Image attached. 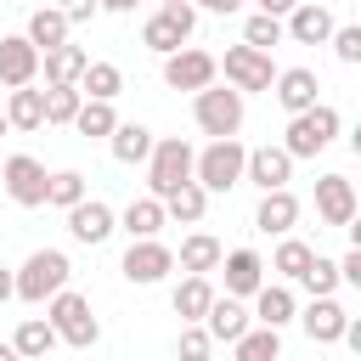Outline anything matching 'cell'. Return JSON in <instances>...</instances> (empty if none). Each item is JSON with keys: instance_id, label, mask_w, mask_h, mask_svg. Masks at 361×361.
<instances>
[{"instance_id": "11", "label": "cell", "mask_w": 361, "mask_h": 361, "mask_svg": "<svg viewBox=\"0 0 361 361\" xmlns=\"http://www.w3.org/2000/svg\"><path fill=\"white\" fill-rule=\"evenodd\" d=\"M214 73H220V62H214L209 51L175 45V51L164 56V85H169V90H203V85H209Z\"/></svg>"}, {"instance_id": "16", "label": "cell", "mask_w": 361, "mask_h": 361, "mask_svg": "<svg viewBox=\"0 0 361 361\" xmlns=\"http://www.w3.org/2000/svg\"><path fill=\"white\" fill-rule=\"evenodd\" d=\"M243 180H254L259 192L288 186V180H293V158H288V147H254V152L243 158Z\"/></svg>"}, {"instance_id": "34", "label": "cell", "mask_w": 361, "mask_h": 361, "mask_svg": "<svg viewBox=\"0 0 361 361\" xmlns=\"http://www.w3.org/2000/svg\"><path fill=\"white\" fill-rule=\"evenodd\" d=\"M310 254H316L310 243H299V237H288V231H282V243H276V254H271V271H276L282 282H299V276H305V265H310Z\"/></svg>"}, {"instance_id": "31", "label": "cell", "mask_w": 361, "mask_h": 361, "mask_svg": "<svg viewBox=\"0 0 361 361\" xmlns=\"http://www.w3.org/2000/svg\"><path fill=\"white\" fill-rule=\"evenodd\" d=\"M118 90H124V73H118V62H85V73H79V96L113 102Z\"/></svg>"}, {"instance_id": "26", "label": "cell", "mask_w": 361, "mask_h": 361, "mask_svg": "<svg viewBox=\"0 0 361 361\" xmlns=\"http://www.w3.org/2000/svg\"><path fill=\"white\" fill-rule=\"evenodd\" d=\"M209 299H214V288H209V276H203V271H186L169 305H175V316H180V322H203V310H209Z\"/></svg>"}, {"instance_id": "15", "label": "cell", "mask_w": 361, "mask_h": 361, "mask_svg": "<svg viewBox=\"0 0 361 361\" xmlns=\"http://www.w3.org/2000/svg\"><path fill=\"white\" fill-rule=\"evenodd\" d=\"M293 316L305 322L310 344H338V333H344V322H350V310H344L333 293H310V305H305V310H293Z\"/></svg>"}, {"instance_id": "25", "label": "cell", "mask_w": 361, "mask_h": 361, "mask_svg": "<svg viewBox=\"0 0 361 361\" xmlns=\"http://www.w3.org/2000/svg\"><path fill=\"white\" fill-rule=\"evenodd\" d=\"M118 226H124L130 237H158V231L169 226V214H164V197H152V192H147V197H135V203L118 214Z\"/></svg>"}, {"instance_id": "4", "label": "cell", "mask_w": 361, "mask_h": 361, "mask_svg": "<svg viewBox=\"0 0 361 361\" xmlns=\"http://www.w3.org/2000/svg\"><path fill=\"white\" fill-rule=\"evenodd\" d=\"M45 322H51L56 338L73 344V350H90V344L102 338V327H96V316H90V299L73 293V288H56V293L45 299Z\"/></svg>"}, {"instance_id": "29", "label": "cell", "mask_w": 361, "mask_h": 361, "mask_svg": "<svg viewBox=\"0 0 361 361\" xmlns=\"http://www.w3.org/2000/svg\"><path fill=\"white\" fill-rule=\"evenodd\" d=\"M164 214H169V220H180V226H197V220L209 214V192H203L197 180H180V186L164 197Z\"/></svg>"}, {"instance_id": "28", "label": "cell", "mask_w": 361, "mask_h": 361, "mask_svg": "<svg viewBox=\"0 0 361 361\" xmlns=\"http://www.w3.org/2000/svg\"><path fill=\"white\" fill-rule=\"evenodd\" d=\"M6 124H11V130H39V124H45V90L17 85L11 102H6Z\"/></svg>"}, {"instance_id": "44", "label": "cell", "mask_w": 361, "mask_h": 361, "mask_svg": "<svg viewBox=\"0 0 361 361\" xmlns=\"http://www.w3.org/2000/svg\"><path fill=\"white\" fill-rule=\"evenodd\" d=\"M203 11H220V17H231V11H243V0H197Z\"/></svg>"}, {"instance_id": "21", "label": "cell", "mask_w": 361, "mask_h": 361, "mask_svg": "<svg viewBox=\"0 0 361 361\" xmlns=\"http://www.w3.org/2000/svg\"><path fill=\"white\" fill-rule=\"evenodd\" d=\"M248 322H254V316L243 310V299H237V293H226V299L214 293V299H209V310H203V327H209V338H214V344H231Z\"/></svg>"}, {"instance_id": "13", "label": "cell", "mask_w": 361, "mask_h": 361, "mask_svg": "<svg viewBox=\"0 0 361 361\" xmlns=\"http://www.w3.org/2000/svg\"><path fill=\"white\" fill-rule=\"evenodd\" d=\"M39 79V45L28 34H0V85L17 90V85H34Z\"/></svg>"}, {"instance_id": "46", "label": "cell", "mask_w": 361, "mask_h": 361, "mask_svg": "<svg viewBox=\"0 0 361 361\" xmlns=\"http://www.w3.org/2000/svg\"><path fill=\"white\" fill-rule=\"evenodd\" d=\"M6 299H11V271L0 265V305H6Z\"/></svg>"}, {"instance_id": "50", "label": "cell", "mask_w": 361, "mask_h": 361, "mask_svg": "<svg viewBox=\"0 0 361 361\" xmlns=\"http://www.w3.org/2000/svg\"><path fill=\"white\" fill-rule=\"evenodd\" d=\"M158 6H164V0H158Z\"/></svg>"}, {"instance_id": "24", "label": "cell", "mask_w": 361, "mask_h": 361, "mask_svg": "<svg viewBox=\"0 0 361 361\" xmlns=\"http://www.w3.org/2000/svg\"><path fill=\"white\" fill-rule=\"evenodd\" d=\"M152 141H158V135H152L147 124H113V130H107V147H113L118 164H147Z\"/></svg>"}, {"instance_id": "27", "label": "cell", "mask_w": 361, "mask_h": 361, "mask_svg": "<svg viewBox=\"0 0 361 361\" xmlns=\"http://www.w3.org/2000/svg\"><path fill=\"white\" fill-rule=\"evenodd\" d=\"M231 350H237V361H276L282 355V327H243L237 338H231Z\"/></svg>"}, {"instance_id": "17", "label": "cell", "mask_w": 361, "mask_h": 361, "mask_svg": "<svg viewBox=\"0 0 361 361\" xmlns=\"http://www.w3.org/2000/svg\"><path fill=\"white\" fill-rule=\"evenodd\" d=\"M316 214H322V226H350L355 220V186H350V175H322L316 180Z\"/></svg>"}, {"instance_id": "39", "label": "cell", "mask_w": 361, "mask_h": 361, "mask_svg": "<svg viewBox=\"0 0 361 361\" xmlns=\"http://www.w3.org/2000/svg\"><path fill=\"white\" fill-rule=\"evenodd\" d=\"M310 293H333L338 288V259H327V254H310V265H305V276H299Z\"/></svg>"}, {"instance_id": "42", "label": "cell", "mask_w": 361, "mask_h": 361, "mask_svg": "<svg viewBox=\"0 0 361 361\" xmlns=\"http://www.w3.org/2000/svg\"><path fill=\"white\" fill-rule=\"evenodd\" d=\"M338 282H350V288H361V243L338 259Z\"/></svg>"}, {"instance_id": "30", "label": "cell", "mask_w": 361, "mask_h": 361, "mask_svg": "<svg viewBox=\"0 0 361 361\" xmlns=\"http://www.w3.org/2000/svg\"><path fill=\"white\" fill-rule=\"evenodd\" d=\"M220 254H226V248H220V237L192 231V237L180 243V254H175V265H180V271H203V276H209V271L220 265Z\"/></svg>"}, {"instance_id": "1", "label": "cell", "mask_w": 361, "mask_h": 361, "mask_svg": "<svg viewBox=\"0 0 361 361\" xmlns=\"http://www.w3.org/2000/svg\"><path fill=\"white\" fill-rule=\"evenodd\" d=\"M243 158H248V147L237 135H209V147L192 152V180L203 192H231V186H243Z\"/></svg>"}, {"instance_id": "5", "label": "cell", "mask_w": 361, "mask_h": 361, "mask_svg": "<svg viewBox=\"0 0 361 361\" xmlns=\"http://www.w3.org/2000/svg\"><path fill=\"white\" fill-rule=\"evenodd\" d=\"M192 118L203 135H237L243 130V90L209 79L203 90H192Z\"/></svg>"}, {"instance_id": "6", "label": "cell", "mask_w": 361, "mask_h": 361, "mask_svg": "<svg viewBox=\"0 0 361 361\" xmlns=\"http://www.w3.org/2000/svg\"><path fill=\"white\" fill-rule=\"evenodd\" d=\"M192 28H197V11H192L186 0H164V6L141 23V45H147V51H158V56H169L175 45H186V39H192Z\"/></svg>"}, {"instance_id": "12", "label": "cell", "mask_w": 361, "mask_h": 361, "mask_svg": "<svg viewBox=\"0 0 361 361\" xmlns=\"http://www.w3.org/2000/svg\"><path fill=\"white\" fill-rule=\"evenodd\" d=\"M113 231H118V214H113L102 197H79V203H68V237H73V243L96 248V243H107Z\"/></svg>"}, {"instance_id": "45", "label": "cell", "mask_w": 361, "mask_h": 361, "mask_svg": "<svg viewBox=\"0 0 361 361\" xmlns=\"http://www.w3.org/2000/svg\"><path fill=\"white\" fill-rule=\"evenodd\" d=\"M96 6H102V11H118V17H124V11H135L141 0H96Z\"/></svg>"}, {"instance_id": "8", "label": "cell", "mask_w": 361, "mask_h": 361, "mask_svg": "<svg viewBox=\"0 0 361 361\" xmlns=\"http://www.w3.org/2000/svg\"><path fill=\"white\" fill-rule=\"evenodd\" d=\"M118 271H124L135 288H152V282H164V276L175 271V248H164L158 237H130V248H124Z\"/></svg>"}, {"instance_id": "48", "label": "cell", "mask_w": 361, "mask_h": 361, "mask_svg": "<svg viewBox=\"0 0 361 361\" xmlns=\"http://www.w3.org/2000/svg\"><path fill=\"white\" fill-rule=\"evenodd\" d=\"M11 355H17V350H11V344H0V361H11Z\"/></svg>"}, {"instance_id": "22", "label": "cell", "mask_w": 361, "mask_h": 361, "mask_svg": "<svg viewBox=\"0 0 361 361\" xmlns=\"http://www.w3.org/2000/svg\"><path fill=\"white\" fill-rule=\"evenodd\" d=\"M271 90H276V102H282L288 113H305V107L316 102V90H322V79H316L310 68H282V73L271 79Z\"/></svg>"}, {"instance_id": "7", "label": "cell", "mask_w": 361, "mask_h": 361, "mask_svg": "<svg viewBox=\"0 0 361 361\" xmlns=\"http://www.w3.org/2000/svg\"><path fill=\"white\" fill-rule=\"evenodd\" d=\"M180 180H192V147L180 135L152 141V152H147V192L152 197H169Z\"/></svg>"}, {"instance_id": "35", "label": "cell", "mask_w": 361, "mask_h": 361, "mask_svg": "<svg viewBox=\"0 0 361 361\" xmlns=\"http://www.w3.org/2000/svg\"><path fill=\"white\" fill-rule=\"evenodd\" d=\"M118 124V113H113V102H96V96H85L79 102V113H73V130L85 135V141H96V135H107Z\"/></svg>"}, {"instance_id": "2", "label": "cell", "mask_w": 361, "mask_h": 361, "mask_svg": "<svg viewBox=\"0 0 361 361\" xmlns=\"http://www.w3.org/2000/svg\"><path fill=\"white\" fill-rule=\"evenodd\" d=\"M68 254L62 248H34L28 259H23V271H11V299H23V305H45L56 288H68Z\"/></svg>"}, {"instance_id": "10", "label": "cell", "mask_w": 361, "mask_h": 361, "mask_svg": "<svg viewBox=\"0 0 361 361\" xmlns=\"http://www.w3.org/2000/svg\"><path fill=\"white\" fill-rule=\"evenodd\" d=\"M0 180H6V192H11V203H23V209H39L45 203V164L39 158H28V152H11L6 164H0Z\"/></svg>"}, {"instance_id": "47", "label": "cell", "mask_w": 361, "mask_h": 361, "mask_svg": "<svg viewBox=\"0 0 361 361\" xmlns=\"http://www.w3.org/2000/svg\"><path fill=\"white\" fill-rule=\"evenodd\" d=\"M288 6H293V0H259V11H276V17H282Z\"/></svg>"}, {"instance_id": "14", "label": "cell", "mask_w": 361, "mask_h": 361, "mask_svg": "<svg viewBox=\"0 0 361 361\" xmlns=\"http://www.w3.org/2000/svg\"><path fill=\"white\" fill-rule=\"evenodd\" d=\"M282 34H288L293 45H327V34H333V11L316 6V0H293V6L282 11Z\"/></svg>"}, {"instance_id": "40", "label": "cell", "mask_w": 361, "mask_h": 361, "mask_svg": "<svg viewBox=\"0 0 361 361\" xmlns=\"http://www.w3.org/2000/svg\"><path fill=\"white\" fill-rule=\"evenodd\" d=\"M327 45L338 51V62H350V68L361 62V28H355V23H344V28L333 23V34H327Z\"/></svg>"}, {"instance_id": "49", "label": "cell", "mask_w": 361, "mask_h": 361, "mask_svg": "<svg viewBox=\"0 0 361 361\" xmlns=\"http://www.w3.org/2000/svg\"><path fill=\"white\" fill-rule=\"evenodd\" d=\"M6 130H11V124H6V107H0V135H6Z\"/></svg>"}, {"instance_id": "23", "label": "cell", "mask_w": 361, "mask_h": 361, "mask_svg": "<svg viewBox=\"0 0 361 361\" xmlns=\"http://www.w3.org/2000/svg\"><path fill=\"white\" fill-rule=\"evenodd\" d=\"M293 288H282V282H259L254 288V322H265V327H288L293 322Z\"/></svg>"}, {"instance_id": "41", "label": "cell", "mask_w": 361, "mask_h": 361, "mask_svg": "<svg viewBox=\"0 0 361 361\" xmlns=\"http://www.w3.org/2000/svg\"><path fill=\"white\" fill-rule=\"evenodd\" d=\"M209 350H214L209 327H203V322H186V327H180V355H186V361H203Z\"/></svg>"}, {"instance_id": "36", "label": "cell", "mask_w": 361, "mask_h": 361, "mask_svg": "<svg viewBox=\"0 0 361 361\" xmlns=\"http://www.w3.org/2000/svg\"><path fill=\"white\" fill-rule=\"evenodd\" d=\"M288 34H282V17L276 11H254L248 23H243V45H259V51H271V45H282Z\"/></svg>"}, {"instance_id": "19", "label": "cell", "mask_w": 361, "mask_h": 361, "mask_svg": "<svg viewBox=\"0 0 361 361\" xmlns=\"http://www.w3.org/2000/svg\"><path fill=\"white\" fill-rule=\"evenodd\" d=\"M85 62H90V51H85V45H73V39H62V45H51V51H39V73H45V85H79Z\"/></svg>"}, {"instance_id": "3", "label": "cell", "mask_w": 361, "mask_h": 361, "mask_svg": "<svg viewBox=\"0 0 361 361\" xmlns=\"http://www.w3.org/2000/svg\"><path fill=\"white\" fill-rule=\"evenodd\" d=\"M333 135H338V107L310 102L305 113H288V135H282V147H288V158L299 164V158L327 152V147H333Z\"/></svg>"}, {"instance_id": "43", "label": "cell", "mask_w": 361, "mask_h": 361, "mask_svg": "<svg viewBox=\"0 0 361 361\" xmlns=\"http://www.w3.org/2000/svg\"><path fill=\"white\" fill-rule=\"evenodd\" d=\"M96 11H102L96 0H62V17H68V23H85V17H96Z\"/></svg>"}, {"instance_id": "37", "label": "cell", "mask_w": 361, "mask_h": 361, "mask_svg": "<svg viewBox=\"0 0 361 361\" xmlns=\"http://www.w3.org/2000/svg\"><path fill=\"white\" fill-rule=\"evenodd\" d=\"M79 102V85H45V124H73Z\"/></svg>"}, {"instance_id": "38", "label": "cell", "mask_w": 361, "mask_h": 361, "mask_svg": "<svg viewBox=\"0 0 361 361\" xmlns=\"http://www.w3.org/2000/svg\"><path fill=\"white\" fill-rule=\"evenodd\" d=\"M79 197H85V175H79V169H56V175L45 180V203L68 209V203H79Z\"/></svg>"}, {"instance_id": "20", "label": "cell", "mask_w": 361, "mask_h": 361, "mask_svg": "<svg viewBox=\"0 0 361 361\" xmlns=\"http://www.w3.org/2000/svg\"><path fill=\"white\" fill-rule=\"evenodd\" d=\"M293 220H299V197H293L288 186H271V192L259 197V209H254V226H259L265 237H282V231H293Z\"/></svg>"}, {"instance_id": "33", "label": "cell", "mask_w": 361, "mask_h": 361, "mask_svg": "<svg viewBox=\"0 0 361 361\" xmlns=\"http://www.w3.org/2000/svg\"><path fill=\"white\" fill-rule=\"evenodd\" d=\"M68 28H73V23L62 17V6H39V11L28 17V39H34L39 51H51V45H62V39H68Z\"/></svg>"}, {"instance_id": "18", "label": "cell", "mask_w": 361, "mask_h": 361, "mask_svg": "<svg viewBox=\"0 0 361 361\" xmlns=\"http://www.w3.org/2000/svg\"><path fill=\"white\" fill-rule=\"evenodd\" d=\"M214 271H226V293H237V299H248V293L265 282V259H259L254 248H231V254H220Z\"/></svg>"}, {"instance_id": "32", "label": "cell", "mask_w": 361, "mask_h": 361, "mask_svg": "<svg viewBox=\"0 0 361 361\" xmlns=\"http://www.w3.org/2000/svg\"><path fill=\"white\" fill-rule=\"evenodd\" d=\"M56 344H62V338H56V327H51L45 316H28V322L11 333V350H17V355H51Z\"/></svg>"}, {"instance_id": "9", "label": "cell", "mask_w": 361, "mask_h": 361, "mask_svg": "<svg viewBox=\"0 0 361 361\" xmlns=\"http://www.w3.org/2000/svg\"><path fill=\"white\" fill-rule=\"evenodd\" d=\"M214 62L226 68V85H237L243 96H248V90H271V79H276L271 51H259V45H231V51L214 56Z\"/></svg>"}]
</instances>
